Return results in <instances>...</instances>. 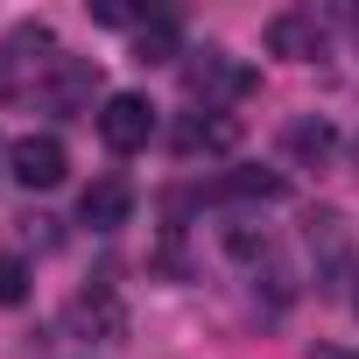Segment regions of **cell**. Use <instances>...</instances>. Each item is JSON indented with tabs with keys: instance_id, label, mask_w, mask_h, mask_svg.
Wrapping results in <instances>:
<instances>
[{
	"instance_id": "cell-11",
	"label": "cell",
	"mask_w": 359,
	"mask_h": 359,
	"mask_svg": "<svg viewBox=\"0 0 359 359\" xmlns=\"http://www.w3.org/2000/svg\"><path fill=\"white\" fill-rule=\"evenodd\" d=\"M176 50V29L169 22H141V36H134V64H162Z\"/></svg>"
},
{
	"instance_id": "cell-10",
	"label": "cell",
	"mask_w": 359,
	"mask_h": 359,
	"mask_svg": "<svg viewBox=\"0 0 359 359\" xmlns=\"http://www.w3.org/2000/svg\"><path fill=\"white\" fill-rule=\"evenodd\" d=\"M282 191H289V184H282L275 169H233L226 184H219V198H247V205H275Z\"/></svg>"
},
{
	"instance_id": "cell-7",
	"label": "cell",
	"mask_w": 359,
	"mask_h": 359,
	"mask_svg": "<svg viewBox=\"0 0 359 359\" xmlns=\"http://www.w3.org/2000/svg\"><path fill=\"white\" fill-rule=\"evenodd\" d=\"M268 50H275V57H317V50H324L317 15H275V22H268Z\"/></svg>"
},
{
	"instance_id": "cell-13",
	"label": "cell",
	"mask_w": 359,
	"mask_h": 359,
	"mask_svg": "<svg viewBox=\"0 0 359 359\" xmlns=\"http://www.w3.org/2000/svg\"><path fill=\"white\" fill-rule=\"evenodd\" d=\"M92 22H99V29H134L141 15L127 8V0H92Z\"/></svg>"
},
{
	"instance_id": "cell-8",
	"label": "cell",
	"mask_w": 359,
	"mask_h": 359,
	"mask_svg": "<svg viewBox=\"0 0 359 359\" xmlns=\"http://www.w3.org/2000/svg\"><path fill=\"white\" fill-rule=\"evenodd\" d=\"M331 148H338L331 120H289L282 127V155H296V162H324Z\"/></svg>"
},
{
	"instance_id": "cell-6",
	"label": "cell",
	"mask_w": 359,
	"mask_h": 359,
	"mask_svg": "<svg viewBox=\"0 0 359 359\" xmlns=\"http://www.w3.org/2000/svg\"><path fill=\"white\" fill-rule=\"evenodd\" d=\"M127 212H134V191H127V176H99V184L78 198V219H85L92 233H120V226H127Z\"/></svg>"
},
{
	"instance_id": "cell-9",
	"label": "cell",
	"mask_w": 359,
	"mask_h": 359,
	"mask_svg": "<svg viewBox=\"0 0 359 359\" xmlns=\"http://www.w3.org/2000/svg\"><path fill=\"white\" fill-rule=\"evenodd\" d=\"M71 324H78V331H99V338H120L127 317H120V296H113V289H92V296L71 303Z\"/></svg>"
},
{
	"instance_id": "cell-12",
	"label": "cell",
	"mask_w": 359,
	"mask_h": 359,
	"mask_svg": "<svg viewBox=\"0 0 359 359\" xmlns=\"http://www.w3.org/2000/svg\"><path fill=\"white\" fill-rule=\"evenodd\" d=\"M22 296H29V261H22V254H0V303L15 310Z\"/></svg>"
},
{
	"instance_id": "cell-4",
	"label": "cell",
	"mask_w": 359,
	"mask_h": 359,
	"mask_svg": "<svg viewBox=\"0 0 359 359\" xmlns=\"http://www.w3.org/2000/svg\"><path fill=\"white\" fill-rule=\"evenodd\" d=\"M99 141L120 148V155L148 148V141H155V106H148L141 92H113V99L99 106Z\"/></svg>"
},
{
	"instance_id": "cell-3",
	"label": "cell",
	"mask_w": 359,
	"mask_h": 359,
	"mask_svg": "<svg viewBox=\"0 0 359 359\" xmlns=\"http://www.w3.org/2000/svg\"><path fill=\"white\" fill-rule=\"evenodd\" d=\"M8 176H15L22 191H57L64 176H71V155H64L57 134H22L8 148Z\"/></svg>"
},
{
	"instance_id": "cell-1",
	"label": "cell",
	"mask_w": 359,
	"mask_h": 359,
	"mask_svg": "<svg viewBox=\"0 0 359 359\" xmlns=\"http://www.w3.org/2000/svg\"><path fill=\"white\" fill-rule=\"evenodd\" d=\"M303 254H310V282H317L324 296H338V289L359 275V240H352L345 212H331V205L303 219Z\"/></svg>"
},
{
	"instance_id": "cell-2",
	"label": "cell",
	"mask_w": 359,
	"mask_h": 359,
	"mask_svg": "<svg viewBox=\"0 0 359 359\" xmlns=\"http://www.w3.org/2000/svg\"><path fill=\"white\" fill-rule=\"evenodd\" d=\"M184 92H191L205 113H219L226 99H247V92H254V71H247L233 50H191V57H184Z\"/></svg>"
},
{
	"instance_id": "cell-14",
	"label": "cell",
	"mask_w": 359,
	"mask_h": 359,
	"mask_svg": "<svg viewBox=\"0 0 359 359\" xmlns=\"http://www.w3.org/2000/svg\"><path fill=\"white\" fill-rule=\"evenodd\" d=\"M310 359H359V352H345V345H310Z\"/></svg>"
},
{
	"instance_id": "cell-5",
	"label": "cell",
	"mask_w": 359,
	"mask_h": 359,
	"mask_svg": "<svg viewBox=\"0 0 359 359\" xmlns=\"http://www.w3.org/2000/svg\"><path fill=\"white\" fill-rule=\"evenodd\" d=\"M169 141H176V155H184V162H191V155H226V148H240V120H233V113H205V106H198V113L176 120V134H169Z\"/></svg>"
}]
</instances>
